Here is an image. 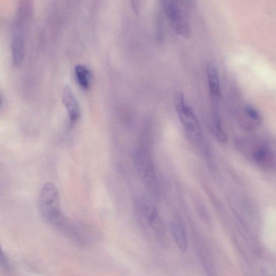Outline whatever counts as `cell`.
<instances>
[{
  "mask_svg": "<svg viewBox=\"0 0 276 276\" xmlns=\"http://www.w3.org/2000/svg\"><path fill=\"white\" fill-rule=\"evenodd\" d=\"M75 77L78 83L84 90H88L91 86L92 73L90 69L82 64H77L75 67Z\"/></svg>",
  "mask_w": 276,
  "mask_h": 276,
  "instance_id": "cell-10",
  "label": "cell"
},
{
  "mask_svg": "<svg viewBox=\"0 0 276 276\" xmlns=\"http://www.w3.org/2000/svg\"><path fill=\"white\" fill-rule=\"evenodd\" d=\"M131 6L135 14H138L140 12L141 2L139 1H131Z\"/></svg>",
  "mask_w": 276,
  "mask_h": 276,
  "instance_id": "cell-12",
  "label": "cell"
},
{
  "mask_svg": "<svg viewBox=\"0 0 276 276\" xmlns=\"http://www.w3.org/2000/svg\"><path fill=\"white\" fill-rule=\"evenodd\" d=\"M62 99L63 105L67 111L71 126H73L80 119L81 110L79 101L70 85H66L64 86L62 94Z\"/></svg>",
  "mask_w": 276,
  "mask_h": 276,
  "instance_id": "cell-7",
  "label": "cell"
},
{
  "mask_svg": "<svg viewBox=\"0 0 276 276\" xmlns=\"http://www.w3.org/2000/svg\"><path fill=\"white\" fill-rule=\"evenodd\" d=\"M1 258H2V265L4 266V267H5V268H8L9 264H8L7 259L6 256L4 254L3 252L2 253Z\"/></svg>",
  "mask_w": 276,
  "mask_h": 276,
  "instance_id": "cell-13",
  "label": "cell"
},
{
  "mask_svg": "<svg viewBox=\"0 0 276 276\" xmlns=\"http://www.w3.org/2000/svg\"><path fill=\"white\" fill-rule=\"evenodd\" d=\"M175 99L179 118L185 128L189 139L194 142H200L202 138V129L192 108L186 103L182 92H177Z\"/></svg>",
  "mask_w": 276,
  "mask_h": 276,
  "instance_id": "cell-3",
  "label": "cell"
},
{
  "mask_svg": "<svg viewBox=\"0 0 276 276\" xmlns=\"http://www.w3.org/2000/svg\"><path fill=\"white\" fill-rule=\"evenodd\" d=\"M172 234L177 245L181 252H185L188 248L186 232L182 222L179 218H175L171 223Z\"/></svg>",
  "mask_w": 276,
  "mask_h": 276,
  "instance_id": "cell-8",
  "label": "cell"
},
{
  "mask_svg": "<svg viewBox=\"0 0 276 276\" xmlns=\"http://www.w3.org/2000/svg\"><path fill=\"white\" fill-rule=\"evenodd\" d=\"M164 12L168 17L172 28L177 33L185 38L191 34V28L181 9L175 2H163Z\"/></svg>",
  "mask_w": 276,
  "mask_h": 276,
  "instance_id": "cell-5",
  "label": "cell"
},
{
  "mask_svg": "<svg viewBox=\"0 0 276 276\" xmlns=\"http://www.w3.org/2000/svg\"><path fill=\"white\" fill-rule=\"evenodd\" d=\"M134 163L138 174L144 184L151 191L156 192L158 189L157 177L148 152L143 149L135 151Z\"/></svg>",
  "mask_w": 276,
  "mask_h": 276,
  "instance_id": "cell-4",
  "label": "cell"
},
{
  "mask_svg": "<svg viewBox=\"0 0 276 276\" xmlns=\"http://www.w3.org/2000/svg\"><path fill=\"white\" fill-rule=\"evenodd\" d=\"M206 73L210 89L213 96L219 97L221 94V90L217 68L213 64H210L206 66Z\"/></svg>",
  "mask_w": 276,
  "mask_h": 276,
  "instance_id": "cell-9",
  "label": "cell"
},
{
  "mask_svg": "<svg viewBox=\"0 0 276 276\" xmlns=\"http://www.w3.org/2000/svg\"><path fill=\"white\" fill-rule=\"evenodd\" d=\"M246 114L247 116L254 122L259 124L261 122V116L258 110L252 106H247L245 108Z\"/></svg>",
  "mask_w": 276,
  "mask_h": 276,
  "instance_id": "cell-11",
  "label": "cell"
},
{
  "mask_svg": "<svg viewBox=\"0 0 276 276\" xmlns=\"http://www.w3.org/2000/svg\"><path fill=\"white\" fill-rule=\"evenodd\" d=\"M38 206L43 219L66 236L71 234L74 226L67 220L60 210L58 191L53 183H48L43 186Z\"/></svg>",
  "mask_w": 276,
  "mask_h": 276,
  "instance_id": "cell-1",
  "label": "cell"
},
{
  "mask_svg": "<svg viewBox=\"0 0 276 276\" xmlns=\"http://www.w3.org/2000/svg\"><path fill=\"white\" fill-rule=\"evenodd\" d=\"M30 17V6L27 4L20 5L15 17L12 39L13 60L16 65H20L23 59L25 25Z\"/></svg>",
  "mask_w": 276,
  "mask_h": 276,
  "instance_id": "cell-2",
  "label": "cell"
},
{
  "mask_svg": "<svg viewBox=\"0 0 276 276\" xmlns=\"http://www.w3.org/2000/svg\"><path fill=\"white\" fill-rule=\"evenodd\" d=\"M253 160L259 165L271 167L276 165V152L265 143L254 144L248 149Z\"/></svg>",
  "mask_w": 276,
  "mask_h": 276,
  "instance_id": "cell-6",
  "label": "cell"
}]
</instances>
